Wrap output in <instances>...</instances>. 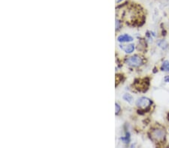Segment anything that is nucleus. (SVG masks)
<instances>
[{"mask_svg": "<svg viewBox=\"0 0 169 148\" xmlns=\"http://www.w3.org/2000/svg\"><path fill=\"white\" fill-rule=\"evenodd\" d=\"M162 70L163 71H165L169 73V61H165L163 62L162 65V67H161Z\"/></svg>", "mask_w": 169, "mask_h": 148, "instance_id": "423d86ee", "label": "nucleus"}, {"mask_svg": "<svg viewBox=\"0 0 169 148\" xmlns=\"http://www.w3.org/2000/svg\"><path fill=\"white\" fill-rule=\"evenodd\" d=\"M122 1H123V0H118V1H117V2H118V3H119V2H122Z\"/></svg>", "mask_w": 169, "mask_h": 148, "instance_id": "f8f14e48", "label": "nucleus"}, {"mask_svg": "<svg viewBox=\"0 0 169 148\" xmlns=\"http://www.w3.org/2000/svg\"><path fill=\"white\" fill-rule=\"evenodd\" d=\"M152 103H153V102L150 99L142 97H140L137 99L136 106L140 108H146L151 106Z\"/></svg>", "mask_w": 169, "mask_h": 148, "instance_id": "7ed1b4c3", "label": "nucleus"}, {"mask_svg": "<svg viewBox=\"0 0 169 148\" xmlns=\"http://www.w3.org/2000/svg\"><path fill=\"white\" fill-rule=\"evenodd\" d=\"M126 63L129 66L132 67H138L142 64V58L140 56H135L129 57L126 59Z\"/></svg>", "mask_w": 169, "mask_h": 148, "instance_id": "f03ea898", "label": "nucleus"}, {"mask_svg": "<svg viewBox=\"0 0 169 148\" xmlns=\"http://www.w3.org/2000/svg\"><path fill=\"white\" fill-rule=\"evenodd\" d=\"M168 130H169V129H168Z\"/></svg>", "mask_w": 169, "mask_h": 148, "instance_id": "ddd939ff", "label": "nucleus"}, {"mask_svg": "<svg viewBox=\"0 0 169 148\" xmlns=\"http://www.w3.org/2000/svg\"><path fill=\"white\" fill-rule=\"evenodd\" d=\"M151 138L155 141L161 142L165 138V131L163 129H155L151 131Z\"/></svg>", "mask_w": 169, "mask_h": 148, "instance_id": "f257e3e1", "label": "nucleus"}, {"mask_svg": "<svg viewBox=\"0 0 169 148\" xmlns=\"http://www.w3.org/2000/svg\"><path fill=\"white\" fill-rule=\"evenodd\" d=\"M120 110H121V108H120V105L118 104V103H116L115 104V113H116V115H118L119 112H120Z\"/></svg>", "mask_w": 169, "mask_h": 148, "instance_id": "1a4fd4ad", "label": "nucleus"}, {"mask_svg": "<svg viewBox=\"0 0 169 148\" xmlns=\"http://www.w3.org/2000/svg\"><path fill=\"white\" fill-rule=\"evenodd\" d=\"M120 22L118 20V19H116V30L117 31L118 29H120Z\"/></svg>", "mask_w": 169, "mask_h": 148, "instance_id": "9d476101", "label": "nucleus"}, {"mask_svg": "<svg viewBox=\"0 0 169 148\" xmlns=\"http://www.w3.org/2000/svg\"><path fill=\"white\" fill-rule=\"evenodd\" d=\"M165 82H169V76H165Z\"/></svg>", "mask_w": 169, "mask_h": 148, "instance_id": "9b49d317", "label": "nucleus"}, {"mask_svg": "<svg viewBox=\"0 0 169 148\" xmlns=\"http://www.w3.org/2000/svg\"><path fill=\"white\" fill-rule=\"evenodd\" d=\"M134 40L132 36L129 35H122L117 38V40L120 43H127V42H132Z\"/></svg>", "mask_w": 169, "mask_h": 148, "instance_id": "20e7f679", "label": "nucleus"}, {"mask_svg": "<svg viewBox=\"0 0 169 148\" xmlns=\"http://www.w3.org/2000/svg\"><path fill=\"white\" fill-rule=\"evenodd\" d=\"M123 98L124 100H126V101L129 103H132V100H133V97L129 94H125L123 96Z\"/></svg>", "mask_w": 169, "mask_h": 148, "instance_id": "0eeeda50", "label": "nucleus"}, {"mask_svg": "<svg viewBox=\"0 0 169 148\" xmlns=\"http://www.w3.org/2000/svg\"><path fill=\"white\" fill-rule=\"evenodd\" d=\"M120 48H121L125 52L128 53V54H130L132 53L135 49V45L134 44H129V45H122L120 46Z\"/></svg>", "mask_w": 169, "mask_h": 148, "instance_id": "39448f33", "label": "nucleus"}, {"mask_svg": "<svg viewBox=\"0 0 169 148\" xmlns=\"http://www.w3.org/2000/svg\"><path fill=\"white\" fill-rule=\"evenodd\" d=\"M121 139H122V141H123L124 143H126V144L129 143V141H130V135H129V133H127L126 137H123Z\"/></svg>", "mask_w": 169, "mask_h": 148, "instance_id": "6e6552de", "label": "nucleus"}]
</instances>
